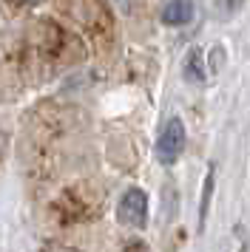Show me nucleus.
I'll use <instances>...</instances> for the list:
<instances>
[{
	"instance_id": "4",
	"label": "nucleus",
	"mask_w": 250,
	"mask_h": 252,
	"mask_svg": "<svg viewBox=\"0 0 250 252\" xmlns=\"http://www.w3.org/2000/svg\"><path fill=\"white\" fill-rule=\"evenodd\" d=\"M185 74H188V80L193 82H202L205 80V51L202 48H193L188 60H185Z\"/></svg>"
},
{
	"instance_id": "5",
	"label": "nucleus",
	"mask_w": 250,
	"mask_h": 252,
	"mask_svg": "<svg viewBox=\"0 0 250 252\" xmlns=\"http://www.w3.org/2000/svg\"><path fill=\"white\" fill-rule=\"evenodd\" d=\"M17 3H37V0H17Z\"/></svg>"
},
{
	"instance_id": "3",
	"label": "nucleus",
	"mask_w": 250,
	"mask_h": 252,
	"mask_svg": "<svg viewBox=\"0 0 250 252\" xmlns=\"http://www.w3.org/2000/svg\"><path fill=\"white\" fill-rule=\"evenodd\" d=\"M193 17V3L191 0H170L168 6L162 9V20L168 26H182Z\"/></svg>"
},
{
	"instance_id": "2",
	"label": "nucleus",
	"mask_w": 250,
	"mask_h": 252,
	"mask_svg": "<svg viewBox=\"0 0 250 252\" xmlns=\"http://www.w3.org/2000/svg\"><path fill=\"white\" fill-rule=\"evenodd\" d=\"M117 216L123 224L128 227H145L148 221V198L142 190H128V193L120 198V207H117Z\"/></svg>"
},
{
	"instance_id": "1",
	"label": "nucleus",
	"mask_w": 250,
	"mask_h": 252,
	"mask_svg": "<svg viewBox=\"0 0 250 252\" xmlns=\"http://www.w3.org/2000/svg\"><path fill=\"white\" fill-rule=\"evenodd\" d=\"M182 148H185V125H182V119H168V125L162 127V133H159V142H157V159L162 164H173V161L179 159Z\"/></svg>"
}]
</instances>
